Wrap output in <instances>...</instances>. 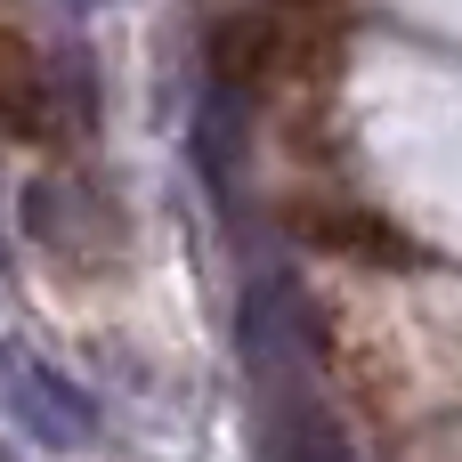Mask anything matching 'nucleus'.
Wrapping results in <instances>:
<instances>
[{
    "label": "nucleus",
    "instance_id": "f257e3e1",
    "mask_svg": "<svg viewBox=\"0 0 462 462\" xmlns=\"http://www.w3.org/2000/svg\"><path fill=\"white\" fill-rule=\"evenodd\" d=\"M333 49L309 32V24H284V16H219L211 24V73L244 97H276V89H300L309 73H325Z\"/></svg>",
    "mask_w": 462,
    "mask_h": 462
},
{
    "label": "nucleus",
    "instance_id": "f03ea898",
    "mask_svg": "<svg viewBox=\"0 0 462 462\" xmlns=\"http://www.w3.org/2000/svg\"><path fill=\"white\" fill-rule=\"evenodd\" d=\"M65 106H73V89L57 81V65L24 32L0 24V138H16V146H65L73 138Z\"/></svg>",
    "mask_w": 462,
    "mask_h": 462
},
{
    "label": "nucleus",
    "instance_id": "20e7f679",
    "mask_svg": "<svg viewBox=\"0 0 462 462\" xmlns=\"http://www.w3.org/2000/svg\"><path fill=\"white\" fill-rule=\"evenodd\" d=\"M276 8H333V0H276Z\"/></svg>",
    "mask_w": 462,
    "mask_h": 462
},
{
    "label": "nucleus",
    "instance_id": "7ed1b4c3",
    "mask_svg": "<svg viewBox=\"0 0 462 462\" xmlns=\"http://www.w3.org/2000/svg\"><path fill=\"white\" fill-rule=\"evenodd\" d=\"M292 227L325 252H357V260H398V236L374 219V211H349V203H292Z\"/></svg>",
    "mask_w": 462,
    "mask_h": 462
}]
</instances>
